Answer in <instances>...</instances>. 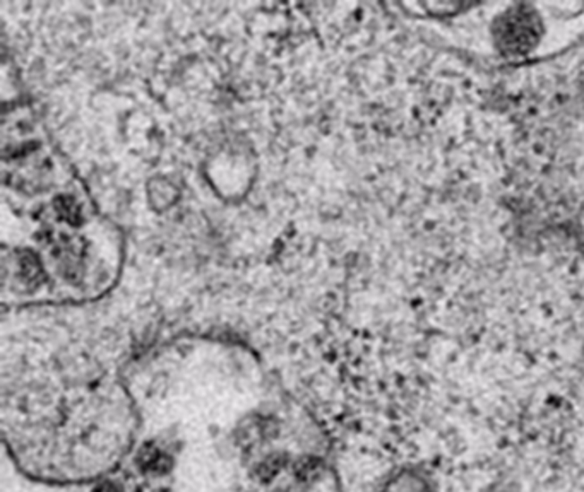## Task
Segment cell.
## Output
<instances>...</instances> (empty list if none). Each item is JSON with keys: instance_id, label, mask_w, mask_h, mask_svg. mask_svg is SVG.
Here are the masks:
<instances>
[{"instance_id": "obj_1", "label": "cell", "mask_w": 584, "mask_h": 492, "mask_svg": "<svg viewBox=\"0 0 584 492\" xmlns=\"http://www.w3.org/2000/svg\"><path fill=\"white\" fill-rule=\"evenodd\" d=\"M95 492H119L114 486H110V484H106V486H101V488H98L97 491Z\"/></svg>"}]
</instances>
